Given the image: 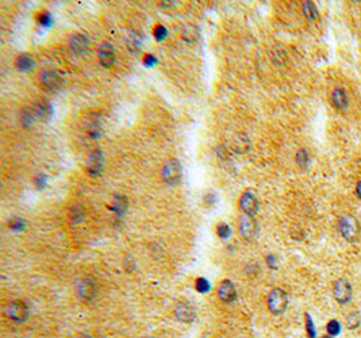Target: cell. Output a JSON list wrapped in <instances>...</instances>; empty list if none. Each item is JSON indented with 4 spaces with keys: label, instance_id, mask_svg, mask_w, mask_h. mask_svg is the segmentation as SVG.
Listing matches in <instances>:
<instances>
[{
    "label": "cell",
    "instance_id": "23",
    "mask_svg": "<svg viewBox=\"0 0 361 338\" xmlns=\"http://www.w3.org/2000/svg\"><path fill=\"white\" fill-rule=\"evenodd\" d=\"M309 161H310L309 152H307L306 149H300L299 152L296 153V162H298V165H300V167H307V165H309Z\"/></svg>",
    "mask_w": 361,
    "mask_h": 338
},
{
    "label": "cell",
    "instance_id": "33",
    "mask_svg": "<svg viewBox=\"0 0 361 338\" xmlns=\"http://www.w3.org/2000/svg\"><path fill=\"white\" fill-rule=\"evenodd\" d=\"M45 176H38L35 180H34V183L37 184V186L39 187V188H42L43 186H45V179H43Z\"/></svg>",
    "mask_w": 361,
    "mask_h": 338
},
{
    "label": "cell",
    "instance_id": "27",
    "mask_svg": "<svg viewBox=\"0 0 361 338\" xmlns=\"http://www.w3.org/2000/svg\"><path fill=\"white\" fill-rule=\"evenodd\" d=\"M217 234L221 238H228L229 235H230V227L226 224H219L217 226Z\"/></svg>",
    "mask_w": 361,
    "mask_h": 338
},
{
    "label": "cell",
    "instance_id": "22",
    "mask_svg": "<svg viewBox=\"0 0 361 338\" xmlns=\"http://www.w3.org/2000/svg\"><path fill=\"white\" fill-rule=\"evenodd\" d=\"M37 22H38L41 26H43V27H49V26L53 23L52 15H50L49 11H42V12H39V14L37 15Z\"/></svg>",
    "mask_w": 361,
    "mask_h": 338
},
{
    "label": "cell",
    "instance_id": "14",
    "mask_svg": "<svg viewBox=\"0 0 361 338\" xmlns=\"http://www.w3.org/2000/svg\"><path fill=\"white\" fill-rule=\"evenodd\" d=\"M71 49L75 53H83L86 52L88 46H90V38L84 35V34H75L72 35L71 41H69Z\"/></svg>",
    "mask_w": 361,
    "mask_h": 338
},
{
    "label": "cell",
    "instance_id": "4",
    "mask_svg": "<svg viewBox=\"0 0 361 338\" xmlns=\"http://www.w3.org/2000/svg\"><path fill=\"white\" fill-rule=\"evenodd\" d=\"M39 86L48 91H54L61 88L64 84V77L54 69H43L38 73Z\"/></svg>",
    "mask_w": 361,
    "mask_h": 338
},
{
    "label": "cell",
    "instance_id": "7",
    "mask_svg": "<svg viewBox=\"0 0 361 338\" xmlns=\"http://www.w3.org/2000/svg\"><path fill=\"white\" fill-rule=\"evenodd\" d=\"M240 233L246 241H252L257 234V222L253 219V217L249 215H242L240 218Z\"/></svg>",
    "mask_w": 361,
    "mask_h": 338
},
{
    "label": "cell",
    "instance_id": "6",
    "mask_svg": "<svg viewBox=\"0 0 361 338\" xmlns=\"http://www.w3.org/2000/svg\"><path fill=\"white\" fill-rule=\"evenodd\" d=\"M333 296L340 305H347L352 299V286L345 279H338L333 283Z\"/></svg>",
    "mask_w": 361,
    "mask_h": 338
},
{
    "label": "cell",
    "instance_id": "11",
    "mask_svg": "<svg viewBox=\"0 0 361 338\" xmlns=\"http://www.w3.org/2000/svg\"><path fill=\"white\" fill-rule=\"evenodd\" d=\"M218 296L225 303H232L237 298L236 286L230 280L221 281L218 286Z\"/></svg>",
    "mask_w": 361,
    "mask_h": 338
},
{
    "label": "cell",
    "instance_id": "32",
    "mask_svg": "<svg viewBox=\"0 0 361 338\" xmlns=\"http://www.w3.org/2000/svg\"><path fill=\"white\" fill-rule=\"evenodd\" d=\"M205 203L206 206H211L215 203V196L213 194H209V195L205 196Z\"/></svg>",
    "mask_w": 361,
    "mask_h": 338
},
{
    "label": "cell",
    "instance_id": "17",
    "mask_svg": "<svg viewBox=\"0 0 361 338\" xmlns=\"http://www.w3.org/2000/svg\"><path fill=\"white\" fill-rule=\"evenodd\" d=\"M14 65L18 71L29 72L34 67V58L27 53H23V54H19V56L15 57Z\"/></svg>",
    "mask_w": 361,
    "mask_h": 338
},
{
    "label": "cell",
    "instance_id": "1",
    "mask_svg": "<svg viewBox=\"0 0 361 338\" xmlns=\"http://www.w3.org/2000/svg\"><path fill=\"white\" fill-rule=\"evenodd\" d=\"M338 227L344 239L348 242H356L360 237V224L353 215L348 214L341 217L338 221Z\"/></svg>",
    "mask_w": 361,
    "mask_h": 338
},
{
    "label": "cell",
    "instance_id": "13",
    "mask_svg": "<svg viewBox=\"0 0 361 338\" xmlns=\"http://www.w3.org/2000/svg\"><path fill=\"white\" fill-rule=\"evenodd\" d=\"M103 168V154L100 150H94L88 157V164H87V171L91 176H98Z\"/></svg>",
    "mask_w": 361,
    "mask_h": 338
},
{
    "label": "cell",
    "instance_id": "31",
    "mask_svg": "<svg viewBox=\"0 0 361 338\" xmlns=\"http://www.w3.org/2000/svg\"><path fill=\"white\" fill-rule=\"evenodd\" d=\"M143 64H145L146 67H153V65L156 64V57H154V56H150V54H146V56L143 57Z\"/></svg>",
    "mask_w": 361,
    "mask_h": 338
},
{
    "label": "cell",
    "instance_id": "3",
    "mask_svg": "<svg viewBox=\"0 0 361 338\" xmlns=\"http://www.w3.org/2000/svg\"><path fill=\"white\" fill-rule=\"evenodd\" d=\"M5 317L11 321H14L16 324H22V322H26L27 318H29V307L27 305L22 302V300H14L11 302L10 305L7 306L4 310Z\"/></svg>",
    "mask_w": 361,
    "mask_h": 338
},
{
    "label": "cell",
    "instance_id": "21",
    "mask_svg": "<svg viewBox=\"0 0 361 338\" xmlns=\"http://www.w3.org/2000/svg\"><path fill=\"white\" fill-rule=\"evenodd\" d=\"M199 37V33H198V29H196L195 26H192V24H188L184 31H183V38L186 39V41H195L198 39Z\"/></svg>",
    "mask_w": 361,
    "mask_h": 338
},
{
    "label": "cell",
    "instance_id": "8",
    "mask_svg": "<svg viewBox=\"0 0 361 338\" xmlns=\"http://www.w3.org/2000/svg\"><path fill=\"white\" fill-rule=\"evenodd\" d=\"M76 291L81 299L87 300V302H88V300H92L96 295L95 281L92 280V279H88V277L81 279V280L77 281Z\"/></svg>",
    "mask_w": 361,
    "mask_h": 338
},
{
    "label": "cell",
    "instance_id": "12",
    "mask_svg": "<svg viewBox=\"0 0 361 338\" xmlns=\"http://www.w3.org/2000/svg\"><path fill=\"white\" fill-rule=\"evenodd\" d=\"M175 315L180 322L190 324L192 321H195L196 311L194 309V306L190 305V303H179L176 306Z\"/></svg>",
    "mask_w": 361,
    "mask_h": 338
},
{
    "label": "cell",
    "instance_id": "20",
    "mask_svg": "<svg viewBox=\"0 0 361 338\" xmlns=\"http://www.w3.org/2000/svg\"><path fill=\"white\" fill-rule=\"evenodd\" d=\"M126 209H127V199L123 198V196H118V198L114 200L113 207H111V210L115 211V213H118L119 215L123 214L124 211H126Z\"/></svg>",
    "mask_w": 361,
    "mask_h": 338
},
{
    "label": "cell",
    "instance_id": "30",
    "mask_svg": "<svg viewBox=\"0 0 361 338\" xmlns=\"http://www.w3.org/2000/svg\"><path fill=\"white\" fill-rule=\"evenodd\" d=\"M10 227L14 230H22L23 229V221L22 219H12L10 222Z\"/></svg>",
    "mask_w": 361,
    "mask_h": 338
},
{
    "label": "cell",
    "instance_id": "24",
    "mask_svg": "<svg viewBox=\"0 0 361 338\" xmlns=\"http://www.w3.org/2000/svg\"><path fill=\"white\" fill-rule=\"evenodd\" d=\"M360 322H361V317L357 311H355V313H352V314L348 315L347 326L349 329H356L357 326L360 325Z\"/></svg>",
    "mask_w": 361,
    "mask_h": 338
},
{
    "label": "cell",
    "instance_id": "28",
    "mask_svg": "<svg viewBox=\"0 0 361 338\" xmlns=\"http://www.w3.org/2000/svg\"><path fill=\"white\" fill-rule=\"evenodd\" d=\"M328 333L330 334V336H337L338 333H340V324H338L337 321H330L328 324Z\"/></svg>",
    "mask_w": 361,
    "mask_h": 338
},
{
    "label": "cell",
    "instance_id": "25",
    "mask_svg": "<svg viewBox=\"0 0 361 338\" xmlns=\"http://www.w3.org/2000/svg\"><path fill=\"white\" fill-rule=\"evenodd\" d=\"M195 288L199 291V292H202V294H205V292H207V291L210 290L209 281L206 280V279H203V277H199V279H196Z\"/></svg>",
    "mask_w": 361,
    "mask_h": 338
},
{
    "label": "cell",
    "instance_id": "26",
    "mask_svg": "<svg viewBox=\"0 0 361 338\" xmlns=\"http://www.w3.org/2000/svg\"><path fill=\"white\" fill-rule=\"evenodd\" d=\"M166 34H168V31H166V29L162 24H157L156 27L153 29V35L156 37L157 41H161V39L165 38Z\"/></svg>",
    "mask_w": 361,
    "mask_h": 338
},
{
    "label": "cell",
    "instance_id": "19",
    "mask_svg": "<svg viewBox=\"0 0 361 338\" xmlns=\"http://www.w3.org/2000/svg\"><path fill=\"white\" fill-rule=\"evenodd\" d=\"M303 15L304 18L310 22L318 19V10L313 1H304L303 3Z\"/></svg>",
    "mask_w": 361,
    "mask_h": 338
},
{
    "label": "cell",
    "instance_id": "34",
    "mask_svg": "<svg viewBox=\"0 0 361 338\" xmlns=\"http://www.w3.org/2000/svg\"><path fill=\"white\" fill-rule=\"evenodd\" d=\"M356 194H357V196H359V198H360V200H361V180L359 181V183H357V186H356Z\"/></svg>",
    "mask_w": 361,
    "mask_h": 338
},
{
    "label": "cell",
    "instance_id": "9",
    "mask_svg": "<svg viewBox=\"0 0 361 338\" xmlns=\"http://www.w3.org/2000/svg\"><path fill=\"white\" fill-rule=\"evenodd\" d=\"M240 209L242 210L243 214L253 217L258 210V202L257 198L253 195L250 191H245L240 198Z\"/></svg>",
    "mask_w": 361,
    "mask_h": 338
},
{
    "label": "cell",
    "instance_id": "15",
    "mask_svg": "<svg viewBox=\"0 0 361 338\" xmlns=\"http://www.w3.org/2000/svg\"><path fill=\"white\" fill-rule=\"evenodd\" d=\"M332 103L337 110H347L349 100L344 88H336L332 92Z\"/></svg>",
    "mask_w": 361,
    "mask_h": 338
},
{
    "label": "cell",
    "instance_id": "18",
    "mask_svg": "<svg viewBox=\"0 0 361 338\" xmlns=\"http://www.w3.org/2000/svg\"><path fill=\"white\" fill-rule=\"evenodd\" d=\"M68 217H69L71 224H80L86 218V211H84V209L81 206L76 205L69 210V215Z\"/></svg>",
    "mask_w": 361,
    "mask_h": 338
},
{
    "label": "cell",
    "instance_id": "16",
    "mask_svg": "<svg viewBox=\"0 0 361 338\" xmlns=\"http://www.w3.org/2000/svg\"><path fill=\"white\" fill-rule=\"evenodd\" d=\"M31 109H33L34 114L38 119L45 120L52 115V106L49 105L46 100H39L35 105L31 106Z\"/></svg>",
    "mask_w": 361,
    "mask_h": 338
},
{
    "label": "cell",
    "instance_id": "2",
    "mask_svg": "<svg viewBox=\"0 0 361 338\" xmlns=\"http://www.w3.org/2000/svg\"><path fill=\"white\" fill-rule=\"evenodd\" d=\"M288 306V296L287 292L281 288H273L268 295V309L272 314H283Z\"/></svg>",
    "mask_w": 361,
    "mask_h": 338
},
{
    "label": "cell",
    "instance_id": "29",
    "mask_svg": "<svg viewBox=\"0 0 361 338\" xmlns=\"http://www.w3.org/2000/svg\"><path fill=\"white\" fill-rule=\"evenodd\" d=\"M306 329H307V334L310 338L315 337V330H314V324L309 314H306Z\"/></svg>",
    "mask_w": 361,
    "mask_h": 338
},
{
    "label": "cell",
    "instance_id": "10",
    "mask_svg": "<svg viewBox=\"0 0 361 338\" xmlns=\"http://www.w3.org/2000/svg\"><path fill=\"white\" fill-rule=\"evenodd\" d=\"M98 57L102 67L110 68L115 61V53L113 45L109 42H102L98 48Z\"/></svg>",
    "mask_w": 361,
    "mask_h": 338
},
{
    "label": "cell",
    "instance_id": "5",
    "mask_svg": "<svg viewBox=\"0 0 361 338\" xmlns=\"http://www.w3.org/2000/svg\"><path fill=\"white\" fill-rule=\"evenodd\" d=\"M181 173H183V171H181V164L176 158H169L164 164V167H162L161 175L166 184H176V183H179L181 179Z\"/></svg>",
    "mask_w": 361,
    "mask_h": 338
}]
</instances>
